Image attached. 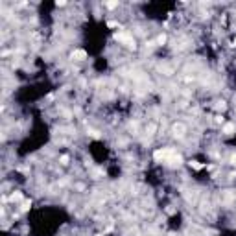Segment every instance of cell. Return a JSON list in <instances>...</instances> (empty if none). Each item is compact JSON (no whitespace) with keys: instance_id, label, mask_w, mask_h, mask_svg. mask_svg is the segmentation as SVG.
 I'll use <instances>...</instances> for the list:
<instances>
[{"instance_id":"4fadbf2b","label":"cell","mask_w":236,"mask_h":236,"mask_svg":"<svg viewBox=\"0 0 236 236\" xmlns=\"http://www.w3.org/2000/svg\"><path fill=\"white\" fill-rule=\"evenodd\" d=\"M28 209H30V201H24L22 203V210H28Z\"/></svg>"},{"instance_id":"8992f818","label":"cell","mask_w":236,"mask_h":236,"mask_svg":"<svg viewBox=\"0 0 236 236\" xmlns=\"http://www.w3.org/2000/svg\"><path fill=\"white\" fill-rule=\"evenodd\" d=\"M20 199H22V194H20V192L11 194V201H20Z\"/></svg>"},{"instance_id":"9a60e30c","label":"cell","mask_w":236,"mask_h":236,"mask_svg":"<svg viewBox=\"0 0 236 236\" xmlns=\"http://www.w3.org/2000/svg\"><path fill=\"white\" fill-rule=\"evenodd\" d=\"M231 164H234V166H236V153L231 157Z\"/></svg>"},{"instance_id":"5b68a950","label":"cell","mask_w":236,"mask_h":236,"mask_svg":"<svg viewBox=\"0 0 236 236\" xmlns=\"http://www.w3.org/2000/svg\"><path fill=\"white\" fill-rule=\"evenodd\" d=\"M234 124H225V126H223V133H225V135H233V133H234Z\"/></svg>"},{"instance_id":"52a82bcc","label":"cell","mask_w":236,"mask_h":236,"mask_svg":"<svg viewBox=\"0 0 236 236\" xmlns=\"http://www.w3.org/2000/svg\"><path fill=\"white\" fill-rule=\"evenodd\" d=\"M190 166H192L194 170H201V164H199L198 161H192V162H190Z\"/></svg>"},{"instance_id":"3957f363","label":"cell","mask_w":236,"mask_h":236,"mask_svg":"<svg viewBox=\"0 0 236 236\" xmlns=\"http://www.w3.org/2000/svg\"><path fill=\"white\" fill-rule=\"evenodd\" d=\"M172 131H174V137L181 138V137H185V133H186V126H185V124H175Z\"/></svg>"},{"instance_id":"8fae6325","label":"cell","mask_w":236,"mask_h":236,"mask_svg":"<svg viewBox=\"0 0 236 236\" xmlns=\"http://www.w3.org/2000/svg\"><path fill=\"white\" fill-rule=\"evenodd\" d=\"M216 107H218L220 111H223V109H225V102H218V103H216Z\"/></svg>"},{"instance_id":"9c48e42d","label":"cell","mask_w":236,"mask_h":236,"mask_svg":"<svg viewBox=\"0 0 236 236\" xmlns=\"http://www.w3.org/2000/svg\"><path fill=\"white\" fill-rule=\"evenodd\" d=\"M87 133H89L90 137H94V138H98V137H100V133H98V131H94V129H89Z\"/></svg>"},{"instance_id":"277c9868","label":"cell","mask_w":236,"mask_h":236,"mask_svg":"<svg viewBox=\"0 0 236 236\" xmlns=\"http://www.w3.org/2000/svg\"><path fill=\"white\" fill-rule=\"evenodd\" d=\"M70 57L76 59V61H83V59H87V52L85 50H76V52H72Z\"/></svg>"},{"instance_id":"2e32d148","label":"cell","mask_w":236,"mask_h":236,"mask_svg":"<svg viewBox=\"0 0 236 236\" xmlns=\"http://www.w3.org/2000/svg\"><path fill=\"white\" fill-rule=\"evenodd\" d=\"M233 44H234V46H236V39H234V41H233Z\"/></svg>"},{"instance_id":"7c38bea8","label":"cell","mask_w":236,"mask_h":236,"mask_svg":"<svg viewBox=\"0 0 236 236\" xmlns=\"http://www.w3.org/2000/svg\"><path fill=\"white\" fill-rule=\"evenodd\" d=\"M59 161H61V164H68V157H66V155H63Z\"/></svg>"},{"instance_id":"ba28073f","label":"cell","mask_w":236,"mask_h":236,"mask_svg":"<svg viewBox=\"0 0 236 236\" xmlns=\"http://www.w3.org/2000/svg\"><path fill=\"white\" fill-rule=\"evenodd\" d=\"M157 42H159V44H164V42H166V35H164V33H162V35H159Z\"/></svg>"},{"instance_id":"30bf717a","label":"cell","mask_w":236,"mask_h":236,"mask_svg":"<svg viewBox=\"0 0 236 236\" xmlns=\"http://www.w3.org/2000/svg\"><path fill=\"white\" fill-rule=\"evenodd\" d=\"M116 6H118V2H107V7H109V9H114Z\"/></svg>"},{"instance_id":"6da1fadb","label":"cell","mask_w":236,"mask_h":236,"mask_svg":"<svg viewBox=\"0 0 236 236\" xmlns=\"http://www.w3.org/2000/svg\"><path fill=\"white\" fill-rule=\"evenodd\" d=\"M114 39L116 41H122L127 48H137V44H135V39L131 37V35H127V33H124V31H118V33H114Z\"/></svg>"},{"instance_id":"5bb4252c","label":"cell","mask_w":236,"mask_h":236,"mask_svg":"<svg viewBox=\"0 0 236 236\" xmlns=\"http://www.w3.org/2000/svg\"><path fill=\"white\" fill-rule=\"evenodd\" d=\"M153 131H155V126L151 124V126H150V129H148V135H153Z\"/></svg>"},{"instance_id":"7a4b0ae2","label":"cell","mask_w":236,"mask_h":236,"mask_svg":"<svg viewBox=\"0 0 236 236\" xmlns=\"http://www.w3.org/2000/svg\"><path fill=\"white\" fill-rule=\"evenodd\" d=\"M172 155H174V151H172V150H168V148H166V150H157V151L153 153L155 161H164V162H166Z\"/></svg>"}]
</instances>
